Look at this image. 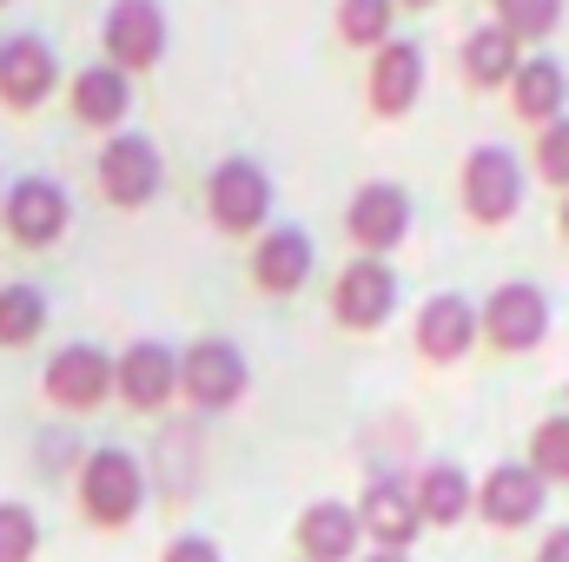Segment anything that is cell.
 Listing matches in <instances>:
<instances>
[{"label":"cell","instance_id":"34","mask_svg":"<svg viewBox=\"0 0 569 562\" xmlns=\"http://www.w3.org/2000/svg\"><path fill=\"white\" fill-rule=\"evenodd\" d=\"M398 7H411V13H430V7H437V0H398Z\"/></svg>","mask_w":569,"mask_h":562},{"label":"cell","instance_id":"8","mask_svg":"<svg viewBox=\"0 0 569 562\" xmlns=\"http://www.w3.org/2000/svg\"><path fill=\"white\" fill-rule=\"evenodd\" d=\"M93 179H100L107 205L140 212L166 185V159H159V145L146 140V133H113V140L100 145V159H93Z\"/></svg>","mask_w":569,"mask_h":562},{"label":"cell","instance_id":"27","mask_svg":"<svg viewBox=\"0 0 569 562\" xmlns=\"http://www.w3.org/2000/svg\"><path fill=\"white\" fill-rule=\"evenodd\" d=\"M338 40L378 53L385 40H398V0H338Z\"/></svg>","mask_w":569,"mask_h":562},{"label":"cell","instance_id":"7","mask_svg":"<svg viewBox=\"0 0 569 562\" xmlns=\"http://www.w3.org/2000/svg\"><path fill=\"white\" fill-rule=\"evenodd\" d=\"M252 384V364L232 338H199L179 351V398H192L199 411H232Z\"/></svg>","mask_w":569,"mask_h":562},{"label":"cell","instance_id":"24","mask_svg":"<svg viewBox=\"0 0 569 562\" xmlns=\"http://www.w3.org/2000/svg\"><path fill=\"white\" fill-rule=\"evenodd\" d=\"M563 13H569V0H490V20H497L503 33H517L530 53L550 47V33L563 27Z\"/></svg>","mask_w":569,"mask_h":562},{"label":"cell","instance_id":"14","mask_svg":"<svg viewBox=\"0 0 569 562\" xmlns=\"http://www.w3.org/2000/svg\"><path fill=\"white\" fill-rule=\"evenodd\" d=\"M398 311V272L391 259H351L331 284V318L345 331H385Z\"/></svg>","mask_w":569,"mask_h":562},{"label":"cell","instance_id":"5","mask_svg":"<svg viewBox=\"0 0 569 562\" xmlns=\"http://www.w3.org/2000/svg\"><path fill=\"white\" fill-rule=\"evenodd\" d=\"M206 212L232 239L266 232V219H272V172L259 159H219L212 179H206Z\"/></svg>","mask_w":569,"mask_h":562},{"label":"cell","instance_id":"31","mask_svg":"<svg viewBox=\"0 0 569 562\" xmlns=\"http://www.w3.org/2000/svg\"><path fill=\"white\" fill-rule=\"evenodd\" d=\"M530 562H569V523H550V530L537 536V550H530Z\"/></svg>","mask_w":569,"mask_h":562},{"label":"cell","instance_id":"33","mask_svg":"<svg viewBox=\"0 0 569 562\" xmlns=\"http://www.w3.org/2000/svg\"><path fill=\"white\" fill-rule=\"evenodd\" d=\"M365 562H411V556H391V550H371Z\"/></svg>","mask_w":569,"mask_h":562},{"label":"cell","instance_id":"1","mask_svg":"<svg viewBox=\"0 0 569 562\" xmlns=\"http://www.w3.org/2000/svg\"><path fill=\"white\" fill-rule=\"evenodd\" d=\"M523 199H530V172H523V159L510 145H470L463 152V165H457V205H463L470 225L497 232V225H510L523 212Z\"/></svg>","mask_w":569,"mask_h":562},{"label":"cell","instance_id":"13","mask_svg":"<svg viewBox=\"0 0 569 562\" xmlns=\"http://www.w3.org/2000/svg\"><path fill=\"white\" fill-rule=\"evenodd\" d=\"M47 398L60 404V411H100L113 391H120V364L100 351V344H60L53 358H47Z\"/></svg>","mask_w":569,"mask_h":562},{"label":"cell","instance_id":"19","mask_svg":"<svg viewBox=\"0 0 569 562\" xmlns=\"http://www.w3.org/2000/svg\"><path fill=\"white\" fill-rule=\"evenodd\" d=\"M67 107L80 127H100V133H120L127 113H133V73H120L113 60H93L67 80Z\"/></svg>","mask_w":569,"mask_h":562},{"label":"cell","instance_id":"25","mask_svg":"<svg viewBox=\"0 0 569 562\" xmlns=\"http://www.w3.org/2000/svg\"><path fill=\"white\" fill-rule=\"evenodd\" d=\"M523 463L550 483V490H569V411H550V418L530 423V450Z\"/></svg>","mask_w":569,"mask_h":562},{"label":"cell","instance_id":"12","mask_svg":"<svg viewBox=\"0 0 569 562\" xmlns=\"http://www.w3.org/2000/svg\"><path fill=\"white\" fill-rule=\"evenodd\" d=\"M411 344L425 364H463L477 344H483V318L463 291H437L418 304V324H411Z\"/></svg>","mask_w":569,"mask_h":562},{"label":"cell","instance_id":"2","mask_svg":"<svg viewBox=\"0 0 569 562\" xmlns=\"http://www.w3.org/2000/svg\"><path fill=\"white\" fill-rule=\"evenodd\" d=\"M146 503V470L133 463V450H87L80 456V510H87V523H100V530H127L133 516H140Z\"/></svg>","mask_w":569,"mask_h":562},{"label":"cell","instance_id":"32","mask_svg":"<svg viewBox=\"0 0 569 562\" xmlns=\"http://www.w3.org/2000/svg\"><path fill=\"white\" fill-rule=\"evenodd\" d=\"M557 232H563V245H569V192H563V205H557Z\"/></svg>","mask_w":569,"mask_h":562},{"label":"cell","instance_id":"11","mask_svg":"<svg viewBox=\"0 0 569 562\" xmlns=\"http://www.w3.org/2000/svg\"><path fill=\"white\" fill-rule=\"evenodd\" d=\"M60 87H67L60 53H53L40 33L0 40V107H7V113H33V107H47Z\"/></svg>","mask_w":569,"mask_h":562},{"label":"cell","instance_id":"10","mask_svg":"<svg viewBox=\"0 0 569 562\" xmlns=\"http://www.w3.org/2000/svg\"><path fill=\"white\" fill-rule=\"evenodd\" d=\"M425 80H430L425 47L398 33V40H385V47L371 53V73H365V107H371L378 120H405V113H418Z\"/></svg>","mask_w":569,"mask_h":562},{"label":"cell","instance_id":"29","mask_svg":"<svg viewBox=\"0 0 569 562\" xmlns=\"http://www.w3.org/2000/svg\"><path fill=\"white\" fill-rule=\"evenodd\" d=\"M40 550V516L27 503H0V562H33Z\"/></svg>","mask_w":569,"mask_h":562},{"label":"cell","instance_id":"23","mask_svg":"<svg viewBox=\"0 0 569 562\" xmlns=\"http://www.w3.org/2000/svg\"><path fill=\"white\" fill-rule=\"evenodd\" d=\"M358 536H365V523L351 503H311L298 516V562H351Z\"/></svg>","mask_w":569,"mask_h":562},{"label":"cell","instance_id":"17","mask_svg":"<svg viewBox=\"0 0 569 562\" xmlns=\"http://www.w3.org/2000/svg\"><path fill=\"white\" fill-rule=\"evenodd\" d=\"M510 113L530 127V133H543V127H557L569 113V67L550 53V47H537V53H523V67H517V80H510Z\"/></svg>","mask_w":569,"mask_h":562},{"label":"cell","instance_id":"20","mask_svg":"<svg viewBox=\"0 0 569 562\" xmlns=\"http://www.w3.org/2000/svg\"><path fill=\"white\" fill-rule=\"evenodd\" d=\"M113 364H120V398H127L133 411H166V404L179 398V351H172V344L140 338V344H127Z\"/></svg>","mask_w":569,"mask_h":562},{"label":"cell","instance_id":"4","mask_svg":"<svg viewBox=\"0 0 569 562\" xmlns=\"http://www.w3.org/2000/svg\"><path fill=\"white\" fill-rule=\"evenodd\" d=\"M411 219H418V205L398 179H365L345 205V239L358 245V259H391L411 239Z\"/></svg>","mask_w":569,"mask_h":562},{"label":"cell","instance_id":"18","mask_svg":"<svg viewBox=\"0 0 569 562\" xmlns=\"http://www.w3.org/2000/svg\"><path fill=\"white\" fill-rule=\"evenodd\" d=\"M523 53H530V47H523L517 33H503L497 20H477V27L463 33V47H457V73H463L470 93H510Z\"/></svg>","mask_w":569,"mask_h":562},{"label":"cell","instance_id":"6","mask_svg":"<svg viewBox=\"0 0 569 562\" xmlns=\"http://www.w3.org/2000/svg\"><path fill=\"white\" fill-rule=\"evenodd\" d=\"M0 225H7V239H13V245L47 252V245H60V239H67V225H73V199H67V185H60V179L27 172V179H13V185H7V199H0Z\"/></svg>","mask_w":569,"mask_h":562},{"label":"cell","instance_id":"36","mask_svg":"<svg viewBox=\"0 0 569 562\" xmlns=\"http://www.w3.org/2000/svg\"><path fill=\"white\" fill-rule=\"evenodd\" d=\"M563 398H569V384H563ZM563 411H569V404H563Z\"/></svg>","mask_w":569,"mask_h":562},{"label":"cell","instance_id":"37","mask_svg":"<svg viewBox=\"0 0 569 562\" xmlns=\"http://www.w3.org/2000/svg\"><path fill=\"white\" fill-rule=\"evenodd\" d=\"M0 7H7V0H0Z\"/></svg>","mask_w":569,"mask_h":562},{"label":"cell","instance_id":"21","mask_svg":"<svg viewBox=\"0 0 569 562\" xmlns=\"http://www.w3.org/2000/svg\"><path fill=\"white\" fill-rule=\"evenodd\" d=\"M311 265H318V245H311L298 225H266V232H259V245H252V284H259V291H272V298L305 291Z\"/></svg>","mask_w":569,"mask_h":562},{"label":"cell","instance_id":"28","mask_svg":"<svg viewBox=\"0 0 569 562\" xmlns=\"http://www.w3.org/2000/svg\"><path fill=\"white\" fill-rule=\"evenodd\" d=\"M530 165H537V179H543V185L569 192V113L557 120V127H543V133H537V145H530Z\"/></svg>","mask_w":569,"mask_h":562},{"label":"cell","instance_id":"30","mask_svg":"<svg viewBox=\"0 0 569 562\" xmlns=\"http://www.w3.org/2000/svg\"><path fill=\"white\" fill-rule=\"evenodd\" d=\"M159 562H226V556H219L206 536H179V543H166V556Z\"/></svg>","mask_w":569,"mask_h":562},{"label":"cell","instance_id":"22","mask_svg":"<svg viewBox=\"0 0 569 562\" xmlns=\"http://www.w3.org/2000/svg\"><path fill=\"white\" fill-rule=\"evenodd\" d=\"M411 496H418L425 530H457L463 516H477V483H470V470H457V463H425V470L411 476Z\"/></svg>","mask_w":569,"mask_h":562},{"label":"cell","instance_id":"16","mask_svg":"<svg viewBox=\"0 0 569 562\" xmlns=\"http://www.w3.org/2000/svg\"><path fill=\"white\" fill-rule=\"evenodd\" d=\"M358 523H365V536H371L378 550H391V556H411V543H418V530H425L418 496H411L405 476H371L365 496H358Z\"/></svg>","mask_w":569,"mask_h":562},{"label":"cell","instance_id":"35","mask_svg":"<svg viewBox=\"0 0 569 562\" xmlns=\"http://www.w3.org/2000/svg\"><path fill=\"white\" fill-rule=\"evenodd\" d=\"M0 199H7V172H0Z\"/></svg>","mask_w":569,"mask_h":562},{"label":"cell","instance_id":"15","mask_svg":"<svg viewBox=\"0 0 569 562\" xmlns=\"http://www.w3.org/2000/svg\"><path fill=\"white\" fill-rule=\"evenodd\" d=\"M100 40H107V60L120 73H152L166 60V7L159 0H113L100 20Z\"/></svg>","mask_w":569,"mask_h":562},{"label":"cell","instance_id":"9","mask_svg":"<svg viewBox=\"0 0 569 562\" xmlns=\"http://www.w3.org/2000/svg\"><path fill=\"white\" fill-rule=\"evenodd\" d=\"M550 510V483L530 463H490L477 476V523L490 530H537Z\"/></svg>","mask_w":569,"mask_h":562},{"label":"cell","instance_id":"3","mask_svg":"<svg viewBox=\"0 0 569 562\" xmlns=\"http://www.w3.org/2000/svg\"><path fill=\"white\" fill-rule=\"evenodd\" d=\"M477 318H483V344L497 358H523L550 338V291L530 279H503L477 304Z\"/></svg>","mask_w":569,"mask_h":562},{"label":"cell","instance_id":"26","mask_svg":"<svg viewBox=\"0 0 569 562\" xmlns=\"http://www.w3.org/2000/svg\"><path fill=\"white\" fill-rule=\"evenodd\" d=\"M47 331V291L40 284H0V344L20 351Z\"/></svg>","mask_w":569,"mask_h":562}]
</instances>
